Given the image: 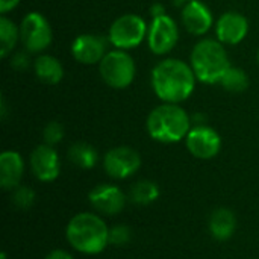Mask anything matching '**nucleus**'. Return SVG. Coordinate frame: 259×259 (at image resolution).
I'll list each match as a JSON object with an SVG mask.
<instances>
[{
  "label": "nucleus",
  "instance_id": "obj_1",
  "mask_svg": "<svg viewBox=\"0 0 259 259\" xmlns=\"http://www.w3.org/2000/svg\"><path fill=\"white\" fill-rule=\"evenodd\" d=\"M196 74L190 64L176 59L167 58L155 65L152 70V88L156 97L162 103H182L196 88Z\"/></svg>",
  "mask_w": 259,
  "mask_h": 259
},
{
  "label": "nucleus",
  "instance_id": "obj_2",
  "mask_svg": "<svg viewBox=\"0 0 259 259\" xmlns=\"http://www.w3.org/2000/svg\"><path fill=\"white\" fill-rule=\"evenodd\" d=\"M146 127L155 141L170 144L187 138L191 129V120L187 111L178 103H162L152 109Z\"/></svg>",
  "mask_w": 259,
  "mask_h": 259
},
{
  "label": "nucleus",
  "instance_id": "obj_3",
  "mask_svg": "<svg viewBox=\"0 0 259 259\" xmlns=\"http://www.w3.org/2000/svg\"><path fill=\"white\" fill-rule=\"evenodd\" d=\"M67 240L77 252L96 255L100 253L109 243V229L96 214L80 212L68 222Z\"/></svg>",
  "mask_w": 259,
  "mask_h": 259
},
{
  "label": "nucleus",
  "instance_id": "obj_4",
  "mask_svg": "<svg viewBox=\"0 0 259 259\" xmlns=\"http://www.w3.org/2000/svg\"><path fill=\"white\" fill-rule=\"evenodd\" d=\"M190 65L197 80L214 85L219 83L229 70L231 61L225 46L219 39L205 38L194 46L190 56Z\"/></svg>",
  "mask_w": 259,
  "mask_h": 259
},
{
  "label": "nucleus",
  "instance_id": "obj_5",
  "mask_svg": "<svg viewBox=\"0 0 259 259\" xmlns=\"http://www.w3.org/2000/svg\"><path fill=\"white\" fill-rule=\"evenodd\" d=\"M99 73L103 82L114 90L127 88L137 74V65L127 50H109L99 64Z\"/></svg>",
  "mask_w": 259,
  "mask_h": 259
},
{
  "label": "nucleus",
  "instance_id": "obj_6",
  "mask_svg": "<svg viewBox=\"0 0 259 259\" xmlns=\"http://www.w3.org/2000/svg\"><path fill=\"white\" fill-rule=\"evenodd\" d=\"M149 26L144 18L137 14H123L109 27L108 41L120 50L138 47L147 38Z\"/></svg>",
  "mask_w": 259,
  "mask_h": 259
},
{
  "label": "nucleus",
  "instance_id": "obj_7",
  "mask_svg": "<svg viewBox=\"0 0 259 259\" xmlns=\"http://www.w3.org/2000/svg\"><path fill=\"white\" fill-rule=\"evenodd\" d=\"M18 27L20 41L27 53H41L52 44V26L41 12H29L21 20Z\"/></svg>",
  "mask_w": 259,
  "mask_h": 259
},
{
  "label": "nucleus",
  "instance_id": "obj_8",
  "mask_svg": "<svg viewBox=\"0 0 259 259\" xmlns=\"http://www.w3.org/2000/svg\"><path fill=\"white\" fill-rule=\"evenodd\" d=\"M179 41V27L170 15L155 17L149 24L147 44L152 53L164 56L170 53Z\"/></svg>",
  "mask_w": 259,
  "mask_h": 259
},
{
  "label": "nucleus",
  "instance_id": "obj_9",
  "mask_svg": "<svg viewBox=\"0 0 259 259\" xmlns=\"http://www.w3.org/2000/svg\"><path fill=\"white\" fill-rule=\"evenodd\" d=\"M141 158L137 150L127 146H118L111 149L103 158L105 171L114 179H126L138 171Z\"/></svg>",
  "mask_w": 259,
  "mask_h": 259
},
{
  "label": "nucleus",
  "instance_id": "obj_10",
  "mask_svg": "<svg viewBox=\"0 0 259 259\" xmlns=\"http://www.w3.org/2000/svg\"><path fill=\"white\" fill-rule=\"evenodd\" d=\"M185 143L190 153L199 159H211L217 156L222 149V138L217 131L205 124L191 127Z\"/></svg>",
  "mask_w": 259,
  "mask_h": 259
},
{
  "label": "nucleus",
  "instance_id": "obj_11",
  "mask_svg": "<svg viewBox=\"0 0 259 259\" xmlns=\"http://www.w3.org/2000/svg\"><path fill=\"white\" fill-rule=\"evenodd\" d=\"M108 38L96 33H82L71 42L73 58L83 65L100 64V61L108 53Z\"/></svg>",
  "mask_w": 259,
  "mask_h": 259
},
{
  "label": "nucleus",
  "instance_id": "obj_12",
  "mask_svg": "<svg viewBox=\"0 0 259 259\" xmlns=\"http://www.w3.org/2000/svg\"><path fill=\"white\" fill-rule=\"evenodd\" d=\"M247 32H249L247 18L237 11H228L222 14L215 23V35L222 44H228V46L240 44L247 36Z\"/></svg>",
  "mask_w": 259,
  "mask_h": 259
},
{
  "label": "nucleus",
  "instance_id": "obj_13",
  "mask_svg": "<svg viewBox=\"0 0 259 259\" xmlns=\"http://www.w3.org/2000/svg\"><path fill=\"white\" fill-rule=\"evenodd\" d=\"M30 167L36 179H39L41 182L55 181L61 171L59 156L55 147L46 143L36 146L30 155Z\"/></svg>",
  "mask_w": 259,
  "mask_h": 259
},
{
  "label": "nucleus",
  "instance_id": "obj_14",
  "mask_svg": "<svg viewBox=\"0 0 259 259\" xmlns=\"http://www.w3.org/2000/svg\"><path fill=\"white\" fill-rule=\"evenodd\" d=\"M181 20L185 30L196 36L205 35L214 24V17L211 9L200 0H193L185 3L181 14Z\"/></svg>",
  "mask_w": 259,
  "mask_h": 259
},
{
  "label": "nucleus",
  "instance_id": "obj_15",
  "mask_svg": "<svg viewBox=\"0 0 259 259\" xmlns=\"http://www.w3.org/2000/svg\"><path fill=\"white\" fill-rule=\"evenodd\" d=\"M88 197H90V203L93 205V208L106 215L118 214L126 205L124 193L118 187L109 185V184H103V185L93 188Z\"/></svg>",
  "mask_w": 259,
  "mask_h": 259
},
{
  "label": "nucleus",
  "instance_id": "obj_16",
  "mask_svg": "<svg viewBox=\"0 0 259 259\" xmlns=\"http://www.w3.org/2000/svg\"><path fill=\"white\" fill-rule=\"evenodd\" d=\"M24 162L18 152L6 150L0 155V185L5 190H15L21 181Z\"/></svg>",
  "mask_w": 259,
  "mask_h": 259
},
{
  "label": "nucleus",
  "instance_id": "obj_17",
  "mask_svg": "<svg viewBox=\"0 0 259 259\" xmlns=\"http://www.w3.org/2000/svg\"><path fill=\"white\" fill-rule=\"evenodd\" d=\"M35 76L46 85H56L64 77V67L52 55H39L33 62Z\"/></svg>",
  "mask_w": 259,
  "mask_h": 259
},
{
  "label": "nucleus",
  "instance_id": "obj_18",
  "mask_svg": "<svg viewBox=\"0 0 259 259\" xmlns=\"http://www.w3.org/2000/svg\"><path fill=\"white\" fill-rule=\"evenodd\" d=\"M237 228V219L231 209L220 208L212 212L209 219V231L215 240L225 241L229 240Z\"/></svg>",
  "mask_w": 259,
  "mask_h": 259
},
{
  "label": "nucleus",
  "instance_id": "obj_19",
  "mask_svg": "<svg viewBox=\"0 0 259 259\" xmlns=\"http://www.w3.org/2000/svg\"><path fill=\"white\" fill-rule=\"evenodd\" d=\"M68 159L79 168L90 170L97 164L99 153L88 143H74L68 149Z\"/></svg>",
  "mask_w": 259,
  "mask_h": 259
},
{
  "label": "nucleus",
  "instance_id": "obj_20",
  "mask_svg": "<svg viewBox=\"0 0 259 259\" xmlns=\"http://www.w3.org/2000/svg\"><path fill=\"white\" fill-rule=\"evenodd\" d=\"M20 41V27L6 15L0 17V56L8 58Z\"/></svg>",
  "mask_w": 259,
  "mask_h": 259
},
{
  "label": "nucleus",
  "instance_id": "obj_21",
  "mask_svg": "<svg viewBox=\"0 0 259 259\" xmlns=\"http://www.w3.org/2000/svg\"><path fill=\"white\" fill-rule=\"evenodd\" d=\"M159 196V188L152 181H140L131 188V200L137 205H149Z\"/></svg>",
  "mask_w": 259,
  "mask_h": 259
},
{
  "label": "nucleus",
  "instance_id": "obj_22",
  "mask_svg": "<svg viewBox=\"0 0 259 259\" xmlns=\"http://www.w3.org/2000/svg\"><path fill=\"white\" fill-rule=\"evenodd\" d=\"M220 83H222V87L226 91H231V93H243L249 87V77H247V74H246L244 70L231 65L229 70L222 77Z\"/></svg>",
  "mask_w": 259,
  "mask_h": 259
},
{
  "label": "nucleus",
  "instance_id": "obj_23",
  "mask_svg": "<svg viewBox=\"0 0 259 259\" xmlns=\"http://www.w3.org/2000/svg\"><path fill=\"white\" fill-rule=\"evenodd\" d=\"M12 202L17 208L27 209L35 202V191L29 187H17L12 193Z\"/></svg>",
  "mask_w": 259,
  "mask_h": 259
},
{
  "label": "nucleus",
  "instance_id": "obj_24",
  "mask_svg": "<svg viewBox=\"0 0 259 259\" xmlns=\"http://www.w3.org/2000/svg\"><path fill=\"white\" fill-rule=\"evenodd\" d=\"M44 143L49 146H55L62 141L64 138V126L59 121H49L42 131Z\"/></svg>",
  "mask_w": 259,
  "mask_h": 259
},
{
  "label": "nucleus",
  "instance_id": "obj_25",
  "mask_svg": "<svg viewBox=\"0 0 259 259\" xmlns=\"http://www.w3.org/2000/svg\"><path fill=\"white\" fill-rule=\"evenodd\" d=\"M131 240V229L126 225H118L109 229V243L115 246L126 244Z\"/></svg>",
  "mask_w": 259,
  "mask_h": 259
},
{
  "label": "nucleus",
  "instance_id": "obj_26",
  "mask_svg": "<svg viewBox=\"0 0 259 259\" xmlns=\"http://www.w3.org/2000/svg\"><path fill=\"white\" fill-rule=\"evenodd\" d=\"M11 64H12L14 67H17V68H26V67L30 64L29 55H27V53H17V55L14 56V59H12Z\"/></svg>",
  "mask_w": 259,
  "mask_h": 259
},
{
  "label": "nucleus",
  "instance_id": "obj_27",
  "mask_svg": "<svg viewBox=\"0 0 259 259\" xmlns=\"http://www.w3.org/2000/svg\"><path fill=\"white\" fill-rule=\"evenodd\" d=\"M18 3H20V0H0V12H2V15H6Z\"/></svg>",
  "mask_w": 259,
  "mask_h": 259
},
{
  "label": "nucleus",
  "instance_id": "obj_28",
  "mask_svg": "<svg viewBox=\"0 0 259 259\" xmlns=\"http://www.w3.org/2000/svg\"><path fill=\"white\" fill-rule=\"evenodd\" d=\"M44 259H73V256L65 250H53Z\"/></svg>",
  "mask_w": 259,
  "mask_h": 259
},
{
  "label": "nucleus",
  "instance_id": "obj_29",
  "mask_svg": "<svg viewBox=\"0 0 259 259\" xmlns=\"http://www.w3.org/2000/svg\"><path fill=\"white\" fill-rule=\"evenodd\" d=\"M152 17L155 18V17H161V15H165V9H164V6L161 5V3H155L153 6H152Z\"/></svg>",
  "mask_w": 259,
  "mask_h": 259
},
{
  "label": "nucleus",
  "instance_id": "obj_30",
  "mask_svg": "<svg viewBox=\"0 0 259 259\" xmlns=\"http://www.w3.org/2000/svg\"><path fill=\"white\" fill-rule=\"evenodd\" d=\"M179 2H182V3H188V2H193V0H179Z\"/></svg>",
  "mask_w": 259,
  "mask_h": 259
},
{
  "label": "nucleus",
  "instance_id": "obj_31",
  "mask_svg": "<svg viewBox=\"0 0 259 259\" xmlns=\"http://www.w3.org/2000/svg\"><path fill=\"white\" fill-rule=\"evenodd\" d=\"M2 259H6V255H5V253H2Z\"/></svg>",
  "mask_w": 259,
  "mask_h": 259
},
{
  "label": "nucleus",
  "instance_id": "obj_32",
  "mask_svg": "<svg viewBox=\"0 0 259 259\" xmlns=\"http://www.w3.org/2000/svg\"><path fill=\"white\" fill-rule=\"evenodd\" d=\"M258 62H259V52H258Z\"/></svg>",
  "mask_w": 259,
  "mask_h": 259
}]
</instances>
